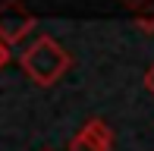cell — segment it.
Instances as JSON below:
<instances>
[{
  "label": "cell",
  "mask_w": 154,
  "mask_h": 151,
  "mask_svg": "<svg viewBox=\"0 0 154 151\" xmlns=\"http://www.w3.org/2000/svg\"><path fill=\"white\" fill-rule=\"evenodd\" d=\"M19 66H22V72L29 76L35 85L51 88L69 72L72 57H69V51L54 35H35L32 44L19 54Z\"/></svg>",
  "instance_id": "obj_1"
},
{
  "label": "cell",
  "mask_w": 154,
  "mask_h": 151,
  "mask_svg": "<svg viewBox=\"0 0 154 151\" xmlns=\"http://www.w3.org/2000/svg\"><path fill=\"white\" fill-rule=\"evenodd\" d=\"M35 25H38V19L22 0H3L0 3V41H6L10 47L19 44L22 38H29Z\"/></svg>",
  "instance_id": "obj_2"
},
{
  "label": "cell",
  "mask_w": 154,
  "mask_h": 151,
  "mask_svg": "<svg viewBox=\"0 0 154 151\" xmlns=\"http://www.w3.org/2000/svg\"><path fill=\"white\" fill-rule=\"evenodd\" d=\"M110 148H113V132L104 120H88L69 139V151H110Z\"/></svg>",
  "instance_id": "obj_3"
},
{
  "label": "cell",
  "mask_w": 154,
  "mask_h": 151,
  "mask_svg": "<svg viewBox=\"0 0 154 151\" xmlns=\"http://www.w3.org/2000/svg\"><path fill=\"white\" fill-rule=\"evenodd\" d=\"M132 25H135L138 32H145V35H154V13H135Z\"/></svg>",
  "instance_id": "obj_4"
},
{
  "label": "cell",
  "mask_w": 154,
  "mask_h": 151,
  "mask_svg": "<svg viewBox=\"0 0 154 151\" xmlns=\"http://www.w3.org/2000/svg\"><path fill=\"white\" fill-rule=\"evenodd\" d=\"M120 3L126 6V10H132V13H142V10H148L151 0H120Z\"/></svg>",
  "instance_id": "obj_5"
},
{
  "label": "cell",
  "mask_w": 154,
  "mask_h": 151,
  "mask_svg": "<svg viewBox=\"0 0 154 151\" xmlns=\"http://www.w3.org/2000/svg\"><path fill=\"white\" fill-rule=\"evenodd\" d=\"M10 60H13V47L6 44V41H0V69H3Z\"/></svg>",
  "instance_id": "obj_6"
},
{
  "label": "cell",
  "mask_w": 154,
  "mask_h": 151,
  "mask_svg": "<svg viewBox=\"0 0 154 151\" xmlns=\"http://www.w3.org/2000/svg\"><path fill=\"white\" fill-rule=\"evenodd\" d=\"M145 88H148V91L154 94V63L148 66V72H145Z\"/></svg>",
  "instance_id": "obj_7"
},
{
  "label": "cell",
  "mask_w": 154,
  "mask_h": 151,
  "mask_svg": "<svg viewBox=\"0 0 154 151\" xmlns=\"http://www.w3.org/2000/svg\"><path fill=\"white\" fill-rule=\"evenodd\" d=\"M44 151H54V148H44Z\"/></svg>",
  "instance_id": "obj_8"
}]
</instances>
